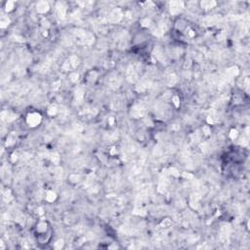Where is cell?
Listing matches in <instances>:
<instances>
[{
	"mask_svg": "<svg viewBox=\"0 0 250 250\" xmlns=\"http://www.w3.org/2000/svg\"><path fill=\"white\" fill-rule=\"evenodd\" d=\"M215 2H211V1H203L201 2V6L203 8H206V9H209V8H212L213 6H215Z\"/></svg>",
	"mask_w": 250,
	"mask_h": 250,
	"instance_id": "5",
	"label": "cell"
},
{
	"mask_svg": "<svg viewBox=\"0 0 250 250\" xmlns=\"http://www.w3.org/2000/svg\"><path fill=\"white\" fill-rule=\"evenodd\" d=\"M56 198V195L54 193H48V195H47V199L49 201H52L53 199H55Z\"/></svg>",
	"mask_w": 250,
	"mask_h": 250,
	"instance_id": "6",
	"label": "cell"
},
{
	"mask_svg": "<svg viewBox=\"0 0 250 250\" xmlns=\"http://www.w3.org/2000/svg\"><path fill=\"white\" fill-rule=\"evenodd\" d=\"M40 121H41V115L38 113H33L29 114V116H27V123L30 126H36L40 123Z\"/></svg>",
	"mask_w": 250,
	"mask_h": 250,
	"instance_id": "1",
	"label": "cell"
},
{
	"mask_svg": "<svg viewBox=\"0 0 250 250\" xmlns=\"http://www.w3.org/2000/svg\"><path fill=\"white\" fill-rule=\"evenodd\" d=\"M48 4L46 3V2H40L39 4L37 5V10H38V12H41V13H43V12H46V11H48Z\"/></svg>",
	"mask_w": 250,
	"mask_h": 250,
	"instance_id": "4",
	"label": "cell"
},
{
	"mask_svg": "<svg viewBox=\"0 0 250 250\" xmlns=\"http://www.w3.org/2000/svg\"><path fill=\"white\" fill-rule=\"evenodd\" d=\"M121 13L119 10H114V11L109 15V21L113 22V23H115V22H118L121 18Z\"/></svg>",
	"mask_w": 250,
	"mask_h": 250,
	"instance_id": "3",
	"label": "cell"
},
{
	"mask_svg": "<svg viewBox=\"0 0 250 250\" xmlns=\"http://www.w3.org/2000/svg\"><path fill=\"white\" fill-rule=\"evenodd\" d=\"M183 7H184L183 2L174 1V2H171V3H170L171 13H173V14H177V13H179Z\"/></svg>",
	"mask_w": 250,
	"mask_h": 250,
	"instance_id": "2",
	"label": "cell"
}]
</instances>
